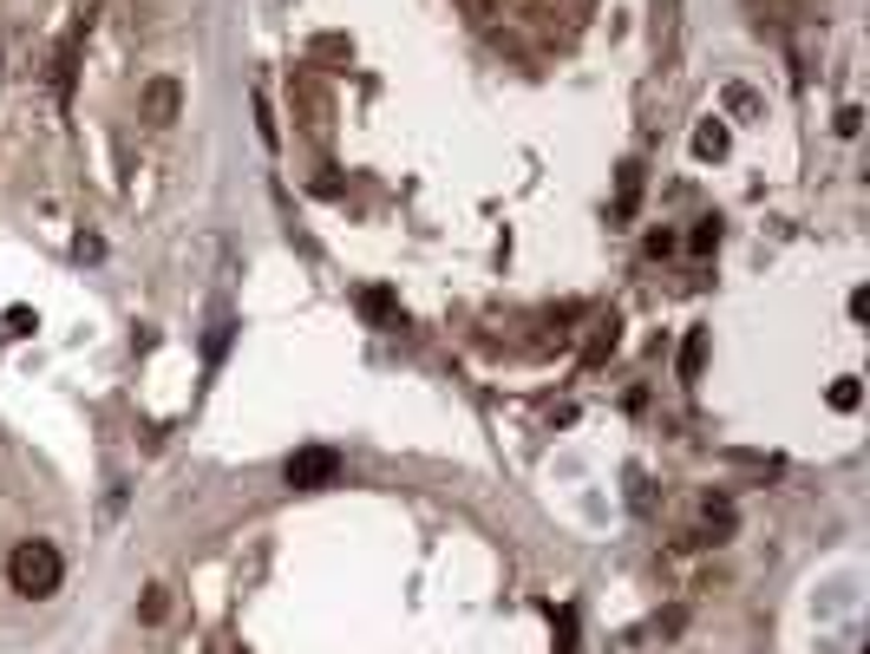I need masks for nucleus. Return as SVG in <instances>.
I'll list each match as a JSON object with an SVG mask.
<instances>
[{
  "instance_id": "obj_9",
  "label": "nucleus",
  "mask_w": 870,
  "mask_h": 654,
  "mask_svg": "<svg viewBox=\"0 0 870 654\" xmlns=\"http://www.w3.org/2000/svg\"><path fill=\"white\" fill-rule=\"evenodd\" d=\"M688 249H694V255H714V249H720V216H701V223L688 229Z\"/></svg>"
},
{
  "instance_id": "obj_14",
  "label": "nucleus",
  "mask_w": 870,
  "mask_h": 654,
  "mask_svg": "<svg viewBox=\"0 0 870 654\" xmlns=\"http://www.w3.org/2000/svg\"><path fill=\"white\" fill-rule=\"evenodd\" d=\"M360 308H367V314H373V321H393V295H386V288H373V295H367V301H360Z\"/></svg>"
},
{
  "instance_id": "obj_6",
  "label": "nucleus",
  "mask_w": 870,
  "mask_h": 654,
  "mask_svg": "<svg viewBox=\"0 0 870 654\" xmlns=\"http://www.w3.org/2000/svg\"><path fill=\"white\" fill-rule=\"evenodd\" d=\"M727 151V124L720 118H701L694 124V157H720Z\"/></svg>"
},
{
  "instance_id": "obj_2",
  "label": "nucleus",
  "mask_w": 870,
  "mask_h": 654,
  "mask_svg": "<svg viewBox=\"0 0 870 654\" xmlns=\"http://www.w3.org/2000/svg\"><path fill=\"white\" fill-rule=\"evenodd\" d=\"M282 478H288L295 491H321V485L341 478V452H327V445H301V452H288Z\"/></svg>"
},
{
  "instance_id": "obj_15",
  "label": "nucleus",
  "mask_w": 870,
  "mask_h": 654,
  "mask_svg": "<svg viewBox=\"0 0 870 654\" xmlns=\"http://www.w3.org/2000/svg\"><path fill=\"white\" fill-rule=\"evenodd\" d=\"M39 321H33V308H7V334H33Z\"/></svg>"
},
{
  "instance_id": "obj_8",
  "label": "nucleus",
  "mask_w": 870,
  "mask_h": 654,
  "mask_svg": "<svg viewBox=\"0 0 870 654\" xmlns=\"http://www.w3.org/2000/svg\"><path fill=\"white\" fill-rule=\"evenodd\" d=\"M635 197H642V164H622V190H616V216H635Z\"/></svg>"
},
{
  "instance_id": "obj_12",
  "label": "nucleus",
  "mask_w": 870,
  "mask_h": 654,
  "mask_svg": "<svg viewBox=\"0 0 870 654\" xmlns=\"http://www.w3.org/2000/svg\"><path fill=\"white\" fill-rule=\"evenodd\" d=\"M170 616V590L157 583V590H144V622H164Z\"/></svg>"
},
{
  "instance_id": "obj_3",
  "label": "nucleus",
  "mask_w": 870,
  "mask_h": 654,
  "mask_svg": "<svg viewBox=\"0 0 870 654\" xmlns=\"http://www.w3.org/2000/svg\"><path fill=\"white\" fill-rule=\"evenodd\" d=\"M177 111H183V92H177V79H151V85H144V118H151V124H170Z\"/></svg>"
},
{
  "instance_id": "obj_4",
  "label": "nucleus",
  "mask_w": 870,
  "mask_h": 654,
  "mask_svg": "<svg viewBox=\"0 0 870 654\" xmlns=\"http://www.w3.org/2000/svg\"><path fill=\"white\" fill-rule=\"evenodd\" d=\"M701 537H707V544H727V537H734V504H727V498H707V511H701Z\"/></svg>"
},
{
  "instance_id": "obj_13",
  "label": "nucleus",
  "mask_w": 870,
  "mask_h": 654,
  "mask_svg": "<svg viewBox=\"0 0 870 654\" xmlns=\"http://www.w3.org/2000/svg\"><path fill=\"white\" fill-rule=\"evenodd\" d=\"M858 131H865V105H845L838 111V138H858Z\"/></svg>"
},
{
  "instance_id": "obj_7",
  "label": "nucleus",
  "mask_w": 870,
  "mask_h": 654,
  "mask_svg": "<svg viewBox=\"0 0 870 654\" xmlns=\"http://www.w3.org/2000/svg\"><path fill=\"white\" fill-rule=\"evenodd\" d=\"M701 367H707V328H694L681 341V380H701Z\"/></svg>"
},
{
  "instance_id": "obj_1",
  "label": "nucleus",
  "mask_w": 870,
  "mask_h": 654,
  "mask_svg": "<svg viewBox=\"0 0 870 654\" xmlns=\"http://www.w3.org/2000/svg\"><path fill=\"white\" fill-rule=\"evenodd\" d=\"M59 576H65V563H59V550H52L46 537L13 544V557H7V583H13L26 603H46V596L59 590Z\"/></svg>"
},
{
  "instance_id": "obj_10",
  "label": "nucleus",
  "mask_w": 870,
  "mask_h": 654,
  "mask_svg": "<svg viewBox=\"0 0 870 654\" xmlns=\"http://www.w3.org/2000/svg\"><path fill=\"white\" fill-rule=\"evenodd\" d=\"M858 400H865V387H858V373H845V380H832V406H838V413H858Z\"/></svg>"
},
{
  "instance_id": "obj_5",
  "label": "nucleus",
  "mask_w": 870,
  "mask_h": 654,
  "mask_svg": "<svg viewBox=\"0 0 870 654\" xmlns=\"http://www.w3.org/2000/svg\"><path fill=\"white\" fill-rule=\"evenodd\" d=\"M79 39H85V26H72V33H65V46H59V72H52L59 98H72V66H79Z\"/></svg>"
},
{
  "instance_id": "obj_16",
  "label": "nucleus",
  "mask_w": 870,
  "mask_h": 654,
  "mask_svg": "<svg viewBox=\"0 0 870 654\" xmlns=\"http://www.w3.org/2000/svg\"><path fill=\"white\" fill-rule=\"evenodd\" d=\"M642 249H648V255H668V249H675V236H668V229H648V242H642Z\"/></svg>"
},
{
  "instance_id": "obj_17",
  "label": "nucleus",
  "mask_w": 870,
  "mask_h": 654,
  "mask_svg": "<svg viewBox=\"0 0 870 654\" xmlns=\"http://www.w3.org/2000/svg\"><path fill=\"white\" fill-rule=\"evenodd\" d=\"M681 622H688V609H668V616L655 622V635H681Z\"/></svg>"
},
{
  "instance_id": "obj_11",
  "label": "nucleus",
  "mask_w": 870,
  "mask_h": 654,
  "mask_svg": "<svg viewBox=\"0 0 870 654\" xmlns=\"http://www.w3.org/2000/svg\"><path fill=\"white\" fill-rule=\"evenodd\" d=\"M557 654H576V609H557Z\"/></svg>"
}]
</instances>
